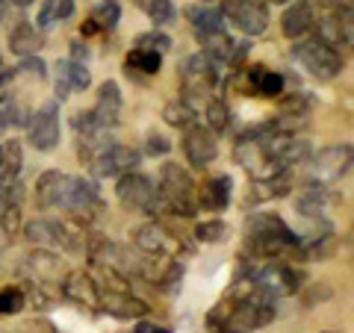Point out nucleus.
<instances>
[{
  "label": "nucleus",
  "instance_id": "25",
  "mask_svg": "<svg viewBox=\"0 0 354 333\" xmlns=\"http://www.w3.org/2000/svg\"><path fill=\"white\" fill-rule=\"evenodd\" d=\"M21 165H24V153H21V145L12 139V142H3L0 145V186H9L18 180L21 174Z\"/></svg>",
  "mask_w": 354,
  "mask_h": 333
},
{
  "label": "nucleus",
  "instance_id": "49",
  "mask_svg": "<svg viewBox=\"0 0 354 333\" xmlns=\"http://www.w3.org/2000/svg\"><path fill=\"white\" fill-rule=\"evenodd\" d=\"M272 3H290V0H272Z\"/></svg>",
  "mask_w": 354,
  "mask_h": 333
},
{
  "label": "nucleus",
  "instance_id": "10",
  "mask_svg": "<svg viewBox=\"0 0 354 333\" xmlns=\"http://www.w3.org/2000/svg\"><path fill=\"white\" fill-rule=\"evenodd\" d=\"M77 177L62 171H44L36 180V204L41 209H68Z\"/></svg>",
  "mask_w": 354,
  "mask_h": 333
},
{
  "label": "nucleus",
  "instance_id": "26",
  "mask_svg": "<svg viewBox=\"0 0 354 333\" xmlns=\"http://www.w3.org/2000/svg\"><path fill=\"white\" fill-rule=\"evenodd\" d=\"M160 68H162V53H157V50L133 48L124 57V71L127 74H148V77H153Z\"/></svg>",
  "mask_w": 354,
  "mask_h": 333
},
{
  "label": "nucleus",
  "instance_id": "3",
  "mask_svg": "<svg viewBox=\"0 0 354 333\" xmlns=\"http://www.w3.org/2000/svg\"><path fill=\"white\" fill-rule=\"evenodd\" d=\"M115 195H118V204L124 207L127 213H142V216H162L165 213L157 183H153L151 177L139 174V171L121 174L118 186H115Z\"/></svg>",
  "mask_w": 354,
  "mask_h": 333
},
{
  "label": "nucleus",
  "instance_id": "32",
  "mask_svg": "<svg viewBox=\"0 0 354 333\" xmlns=\"http://www.w3.org/2000/svg\"><path fill=\"white\" fill-rule=\"evenodd\" d=\"M92 21L101 30H113L121 21V6L115 3V0H101V3L95 6V12H92Z\"/></svg>",
  "mask_w": 354,
  "mask_h": 333
},
{
  "label": "nucleus",
  "instance_id": "24",
  "mask_svg": "<svg viewBox=\"0 0 354 333\" xmlns=\"http://www.w3.org/2000/svg\"><path fill=\"white\" fill-rule=\"evenodd\" d=\"M27 265H30V272H32V280H41V283L59 280V257L50 248L32 251L30 257H27Z\"/></svg>",
  "mask_w": 354,
  "mask_h": 333
},
{
  "label": "nucleus",
  "instance_id": "5",
  "mask_svg": "<svg viewBox=\"0 0 354 333\" xmlns=\"http://www.w3.org/2000/svg\"><path fill=\"white\" fill-rule=\"evenodd\" d=\"M133 242L142 254H151V257H171L180 260V254H186V242L180 239V233H174L162 225V221H148L133 230Z\"/></svg>",
  "mask_w": 354,
  "mask_h": 333
},
{
  "label": "nucleus",
  "instance_id": "15",
  "mask_svg": "<svg viewBox=\"0 0 354 333\" xmlns=\"http://www.w3.org/2000/svg\"><path fill=\"white\" fill-rule=\"evenodd\" d=\"M322 15L316 6V0H295V3L286 9L281 18V30L286 39H304L310 30H313L316 18Z\"/></svg>",
  "mask_w": 354,
  "mask_h": 333
},
{
  "label": "nucleus",
  "instance_id": "8",
  "mask_svg": "<svg viewBox=\"0 0 354 333\" xmlns=\"http://www.w3.org/2000/svg\"><path fill=\"white\" fill-rule=\"evenodd\" d=\"M316 39L328 44V48H351L354 41V18H351V6L334 9V12H325L316 18Z\"/></svg>",
  "mask_w": 354,
  "mask_h": 333
},
{
  "label": "nucleus",
  "instance_id": "28",
  "mask_svg": "<svg viewBox=\"0 0 354 333\" xmlns=\"http://www.w3.org/2000/svg\"><path fill=\"white\" fill-rule=\"evenodd\" d=\"M71 15H74V0H44L41 9H39L36 27H39V30L53 27V24H59V21L71 18Z\"/></svg>",
  "mask_w": 354,
  "mask_h": 333
},
{
  "label": "nucleus",
  "instance_id": "9",
  "mask_svg": "<svg viewBox=\"0 0 354 333\" xmlns=\"http://www.w3.org/2000/svg\"><path fill=\"white\" fill-rule=\"evenodd\" d=\"M218 12L227 15L245 36H260L269 27V9L263 0H225Z\"/></svg>",
  "mask_w": 354,
  "mask_h": 333
},
{
  "label": "nucleus",
  "instance_id": "13",
  "mask_svg": "<svg viewBox=\"0 0 354 333\" xmlns=\"http://www.w3.org/2000/svg\"><path fill=\"white\" fill-rule=\"evenodd\" d=\"M183 153L195 169H207L216 160L218 145H216V133L201 124H189L183 130Z\"/></svg>",
  "mask_w": 354,
  "mask_h": 333
},
{
  "label": "nucleus",
  "instance_id": "39",
  "mask_svg": "<svg viewBox=\"0 0 354 333\" xmlns=\"http://www.w3.org/2000/svg\"><path fill=\"white\" fill-rule=\"evenodd\" d=\"M0 225L6 233H15L21 227V207L18 204H6V209L0 213Z\"/></svg>",
  "mask_w": 354,
  "mask_h": 333
},
{
  "label": "nucleus",
  "instance_id": "23",
  "mask_svg": "<svg viewBox=\"0 0 354 333\" xmlns=\"http://www.w3.org/2000/svg\"><path fill=\"white\" fill-rule=\"evenodd\" d=\"M44 44V36L39 27H32L30 21H21V24L9 32V48L18 57H32V53H39V48Z\"/></svg>",
  "mask_w": 354,
  "mask_h": 333
},
{
  "label": "nucleus",
  "instance_id": "22",
  "mask_svg": "<svg viewBox=\"0 0 354 333\" xmlns=\"http://www.w3.org/2000/svg\"><path fill=\"white\" fill-rule=\"evenodd\" d=\"M245 86H248V92H254L257 97H278V95H283L286 83L278 71L266 68V65H251L245 71Z\"/></svg>",
  "mask_w": 354,
  "mask_h": 333
},
{
  "label": "nucleus",
  "instance_id": "37",
  "mask_svg": "<svg viewBox=\"0 0 354 333\" xmlns=\"http://www.w3.org/2000/svg\"><path fill=\"white\" fill-rule=\"evenodd\" d=\"M18 115H21L18 104H15L9 95H0V130H6V127L18 124V121H21Z\"/></svg>",
  "mask_w": 354,
  "mask_h": 333
},
{
  "label": "nucleus",
  "instance_id": "40",
  "mask_svg": "<svg viewBox=\"0 0 354 333\" xmlns=\"http://www.w3.org/2000/svg\"><path fill=\"white\" fill-rule=\"evenodd\" d=\"M145 151L151 153V157H165V153L171 151V142L165 136H160V133H151L148 142H145Z\"/></svg>",
  "mask_w": 354,
  "mask_h": 333
},
{
  "label": "nucleus",
  "instance_id": "50",
  "mask_svg": "<svg viewBox=\"0 0 354 333\" xmlns=\"http://www.w3.org/2000/svg\"><path fill=\"white\" fill-rule=\"evenodd\" d=\"M0 65H3V59H0Z\"/></svg>",
  "mask_w": 354,
  "mask_h": 333
},
{
  "label": "nucleus",
  "instance_id": "12",
  "mask_svg": "<svg viewBox=\"0 0 354 333\" xmlns=\"http://www.w3.org/2000/svg\"><path fill=\"white\" fill-rule=\"evenodd\" d=\"M351 169V148L348 145H334V148H325L319 151L313 157V165H310V171H313V180L316 183H334L339 177H346Z\"/></svg>",
  "mask_w": 354,
  "mask_h": 333
},
{
  "label": "nucleus",
  "instance_id": "11",
  "mask_svg": "<svg viewBox=\"0 0 354 333\" xmlns=\"http://www.w3.org/2000/svg\"><path fill=\"white\" fill-rule=\"evenodd\" d=\"M216 80H218L216 65L209 62L204 53H195V57H189L180 65V83H183V95L186 97L209 95L213 92V86H216Z\"/></svg>",
  "mask_w": 354,
  "mask_h": 333
},
{
  "label": "nucleus",
  "instance_id": "35",
  "mask_svg": "<svg viewBox=\"0 0 354 333\" xmlns=\"http://www.w3.org/2000/svg\"><path fill=\"white\" fill-rule=\"evenodd\" d=\"M145 9H148V18L153 24H171L174 21V6L171 0H145Z\"/></svg>",
  "mask_w": 354,
  "mask_h": 333
},
{
  "label": "nucleus",
  "instance_id": "20",
  "mask_svg": "<svg viewBox=\"0 0 354 333\" xmlns=\"http://www.w3.org/2000/svg\"><path fill=\"white\" fill-rule=\"evenodd\" d=\"M57 97L59 101H65L68 97V92H83V88L92 86V74H88L86 62H74V59H62L57 62Z\"/></svg>",
  "mask_w": 354,
  "mask_h": 333
},
{
  "label": "nucleus",
  "instance_id": "19",
  "mask_svg": "<svg viewBox=\"0 0 354 333\" xmlns=\"http://www.w3.org/2000/svg\"><path fill=\"white\" fill-rule=\"evenodd\" d=\"M104 310V313L115 316V318H142L148 313V304L142 301V298L130 295V292H101V304H97Z\"/></svg>",
  "mask_w": 354,
  "mask_h": 333
},
{
  "label": "nucleus",
  "instance_id": "30",
  "mask_svg": "<svg viewBox=\"0 0 354 333\" xmlns=\"http://www.w3.org/2000/svg\"><path fill=\"white\" fill-rule=\"evenodd\" d=\"M281 104H278V115L283 118H307L310 113V97L304 92H292V95H278Z\"/></svg>",
  "mask_w": 354,
  "mask_h": 333
},
{
  "label": "nucleus",
  "instance_id": "16",
  "mask_svg": "<svg viewBox=\"0 0 354 333\" xmlns=\"http://www.w3.org/2000/svg\"><path fill=\"white\" fill-rule=\"evenodd\" d=\"M59 292H62V298H68V301L80 304V307H97L101 304V286L83 272L65 274L62 283H59Z\"/></svg>",
  "mask_w": 354,
  "mask_h": 333
},
{
  "label": "nucleus",
  "instance_id": "38",
  "mask_svg": "<svg viewBox=\"0 0 354 333\" xmlns=\"http://www.w3.org/2000/svg\"><path fill=\"white\" fill-rule=\"evenodd\" d=\"M330 298V286L328 283H310V289L304 292V307H316L319 301H328Z\"/></svg>",
  "mask_w": 354,
  "mask_h": 333
},
{
  "label": "nucleus",
  "instance_id": "29",
  "mask_svg": "<svg viewBox=\"0 0 354 333\" xmlns=\"http://www.w3.org/2000/svg\"><path fill=\"white\" fill-rule=\"evenodd\" d=\"M162 118L169 121L171 127H177V130H186L189 124H195V106L186 101V97H177V101H169V104H165Z\"/></svg>",
  "mask_w": 354,
  "mask_h": 333
},
{
  "label": "nucleus",
  "instance_id": "31",
  "mask_svg": "<svg viewBox=\"0 0 354 333\" xmlns=\"http://www.w3.org/2000/svg\"><path fill=\"white\" fill-rule=\"evenodd\" d=\"M207 124L213 133H225L230 127V106L221 101V97H213L207 104Z\"/></svg>",
  "mask_w": 354,
  "mask_h": 333
},
{
  "label": "nucleus",
  "instance_id": "43",
  "mask_svg": "<svg viewBox=\"0 0 354 333\" xmlns=\"http://www.w3.org/2000/svg\"><path fill=\"white\" fill-rule=\"evenodd\" d=\"M71 59L74 62H86L88 59V48L83 41H71Z\"/></svg>",
  "mask_w": 354,
  "mask_h": 333
},
{
  "label": "nucleus",
  "instance_id": "1",
  "mask_svg": "<svg viewBox=\"0 0 354 333\" xmlns=\"http://www.w3.org/2000/svg\"><path fill=\"white\" fill-rule=\"evenodd\" d=\"M301 236L272 213H254L245 225V251L257 260H298Z\"/></svg>",
  "mask_w": 354,
  "mask_h": 333
},
{
  "label": "nucleus",
  "instance_id": "41",
  "mask_svg": "<svg viewBox=\"0 0 354 333\" xmlns=\"http://www.w3.org/2000/svg\"><path fill=\"white\" fill-rule=\"evenodd\" d=\"M21 59H24V62H21V71H27V74H32V77H39V80H41L44 74H48L44 62L36 57V53H32V57H21Z\"/></svg>",
  "mask_w": 354,
  "mask_h": 333
},
{
  "label": "nucleus",
  "instance_id": "7",
  "mask_svg": "<svg viewBox=\"0 0 354 333\" xmlns=\"http://www.w3.org/2000/svg\"><path fill=\"white\" fill-rule=\"evenodd\" d=\"M59 136H62V127H59V106L57 104H44L41 109L30 115V124H27V142L36 151L41 153H50L53 148L59 145Z\"/></svg>",
  "mask_w": 354,
  "mask_h": 333
},
{
  "label": "nucleus",
  "instance_id": "42",
  "mask_svg": "<svg viewBox=\"0 0 354 333\" xmlns=\"http://www.w3.org/2000/svg\"><path fill=\"white\" fill-rule=\"evenodd\" d=\"M248 50H251V44H248V41L234 44V48H230V59H227V65H234V68H242V62H245Z\"/></svg>",
  "mask_w": 354,
  "mask_h": 333
},
{
  "label": "nucleus",
  "instance_id": "34",
  "mask_svg": "<svg viewBox=\"0 0 354 333\" xmlns=\"http://www.w3.org/2000/svg\"><path fill=\"white\" fill-rule=\"evenodd\" d=\"M27 307V298H24V289H0V316H15L21 310Z\"/></svg>",
  "mask_w": 354,
  "mask_h": 333
},
{
  "label": "nucleus",
  "instance_id": "2",
  "mask_svg": "<svg viewBox=\"0 0 354 333\" xmlns=\"http://www.w3.org/2000/svg\"><path fill=\"white\" fill-rule=\"evenodd\" d=\"M160 198L165 213L180 216V218H192L198 213V186L192 180V174L177 162H165L160 169Z\"/></svg>",
  "mask_w": 354,
  "mask_h": 333
},
{
  "label": "nucleus",
  "instance_id": "18",
  "mask_svg": "<svg viewBox=\"0 0 354 333\" xmlns=\"http://www.w3.org/2000/svg\"><path fill=\"white\" fill-rule=\"evenodd\" d=\"M230 189H234V180L227 174H218V177H209V180L201 183L198 189V209H207V213H221L227 209L230 204Z\"/></svg>",
  "mask_w": 354,
  "mask_h": 333
},
{
  "label": "nucleus",
  "instance_id": "48",
  "mask_svg": "<svg viewBox=\"0 0 354 333\" xmlns=\"http://www.w3.org/2000/svg\"><path fill=\"white\" fill-rule=\"evenodd\" d=\"M32 3V0H15V6H21V9H27Z\"/></svg>",
  "mask_w": 354,
  "mask_h": 333
},
{
  "label": "nucleus",
  "instance_id": "46",
  "mask_svg": "<svg viewBox=\"0 0 354 333\" xmlns=\"http://www.w3.org/2000/svg\"><path fill=\"white\" fill-rule=\"evenodd\" d=\"M80 32H83V36H95V32H101V27H97V24H95V21H92V18H88V21H86V24L80 27Z\"/></svg>",
  "mask_w": 354,
  "mask_h": 333
},
{
  "label": "nucleus",
  "instance_id": "14",
  "mask_svg": "<svg viewBox=\"0 0 354 333\" xmlns=\"http://www.w3.org/2000/svg\"><path fill=\"white\" fill-rule=\"evenodd\" d=\"M142 160V153L130 145H113L106 148L101 157L92 162V171L97 177H121V174H130L136 171V165Z\"/></svg>",
  "mask_w": 354,
  "mask_h": 333
},
{
  "label": "nucleus",
  "instance_id": "6",
  "mask_svg": "<svg viewBox=\"0 0 354 333\" xmlns=\"http://www.w3.org/2000/svg\"><path fill=\"white\" fill-rule=\"evenodd\" d=\"M234 157H236V162L245 169L254 180H269V177H274V174H281V171H290V169H281L278 162H274L269 153L263 151V145H260V139L254 136V133L248 130L245 136H242L239 142H236V148H234Z\"/></svg>",
  "mask_w": 354,
  "mask_h": 333
},
{
  "label": "nucleus",
  "instance_id": "45",
  "mask_svg": "<svg viewBox=\"0 0 354 333\" xmlns=\"http://www.w3.org/2000/svg\"><path fill=\"white\" fill-rule=\"evenodd\" d=\"M12 77H15V68H6V65H0V88L12 80Z\"/></svg>",
  "mask_w": 354,
  "mask_h": 333
},
{
  "label": "nucleus",
  "instance_id": "47",
  "mask_svg": "<svg viewBox=\"0 0 354 333\" xmlns=\"http://www.w3.org/2000/svg\"><path fill=\"white\" fill-rule=\"evenodd\" d=\"M12 3V0H0V24H3V15H6V6Z\"/></svg>",
  "mask_w": 354,
  "mask_h": 333
},
{
  "label": "nucleus",
  "instance_id": "36",
  "mask_svg": "<svg viewBox=\"0 0 354 333\" xmlns=\"http://www.w3.org/2000/svg\"><path fill=\"white\" fill-rule=\"evenodd\" d=\"M136 48H145V50H157V53H165L171 48V39L165 36L160 30H151V32H142L136 39Z\"/></svg>",
  "mask_w": 354,
  "mask_h": 333
},
{
  "label": "nucleus",
  "instance_id": "44",
  "mask_svg": "<svg viewBox=\"0 0 354 333\" xmlns=\"http://www.w3.org/2000/svg\"><path fill=\"white\" fill-rule=\"evenodd\" d=\"M133 333H169V330L160 327V325H148V321H142V325H136Z\"/></svg>",
  "mask_w": 354,
  "mask_h": 333
},
{
  "label": "nucleus",
  "instance_id": "21",
  "mask_svg": "<svg viewBox=\"0 0 354 333\" xmlns=\"http://www.w3.org/2000/svg\"><path fill=\"white\" fill-rule=\"evenodd\" d=\"M95 118L97 124L113 130L118 124V115H121V88L115 80H106L101 83V88H97V104H95Z\"/></svg>",
  "mask_w": 354,
  "mask_h": 333
},
{
  "label": "nucleus",
  "instance_id": "4",
  "mask_svg": "<svg viewBox=\"0 0 354 333\" xmlns=\"http://www.w3.org/2000/svg\"><path fill=\"white\" fill-rule=\"evenodd\" d=\"M292 59L301 62V68L310 71L316 80H334L342 71V57L339 50L328 48L316 36L313 39H295L292 44Z\"/></svg>",
  "mask_w": 354,
  "mask_h": 333
},
{
  "label": "nucleus",
  "instance_id": "33",
  "mask_svg": "<svg viewBox=\"0 0 354 333\" xmlns=\"http://www.w3.org/2000/svg\"><path fill=\"white\" fill-rule=\"evenodd\" d=\"M230 236V227L225 225V221H198L195 225V239L198 242H221V239H227Z\"/></svg>",
  "mask_w": 354,
  "mask_h": 333
},
{
  "label": "nucleus",
  "instance_id": "17",
  "mask_svg": "<svg viewBox=\"0 0 354 333\" xmlns=\"http://www.w3.org/2000/svg\"><path fill=\"white\" fill-rule=\"evenodd\" d=\"M330 204H334V195L325 183H307L298 195V213L304 218H319L322 225H328V213H330Z\"/></svg>",
  "mask_w": 354,
  "mask_h": 333
},
{
  "label": "nucleus",
  "instance_id": "27",
  "mask_svg": "<svg viewBox=\"0 0 354 333\" xmlns=\"http://www.w3.org/2000/svg\"><path fill=\"white\" fill-rule=\"evenodd\" d=\"M189 21H192V30L198 39H207V36H216V32L225 30V15L218 9H189Z\"/></svg>",
  "mask_w": 354,
  "mask_h": 333
}]
</instances>
